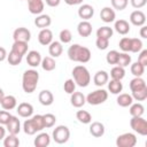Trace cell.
<instances>
[{
  "instance_id": "cell-1",
  "label": "cell",
  "mask_w": 147,
  "mask_h": 147,
  "mask_svg": "<svg viewBox=\"0 0 147 147\" xmlns=\"http://www.w3.org/2000/svg\"><path fill=\"white\" fill-rule=\"evenodd\" d=\"M91 51L87 47L82 46L79 44H74L68 49V57L74 62L87 63L91 60Z\"/></svg>"
},
{
  "instance_id": "cell-2",
  "label": "cell",
  "mask_w": 147,
  "mask_h": 147,
  "mask_svg": "<svg viewBox=\"0 0 147 147\" xmlns=\"http://www.w3.org/2000/svg\"><path fill=\"white\" fill-rule=\"evenodd\" d=\"M39 82V72L34 69L25 70L22 76V88L25 93L31 94L36 91Z\"/></svg>"
},
{
  "instance_id": "cell-3",
  "label": "cell",
  "mask_w": 147,
  "mask_h": 147,
  "mask_svg": "<svg viewBox=\"0 0 147 147\" xmlns=\"http://www.w3.org/2000/svg\"><path fill=\"white\" fill-rule=\"evenodd\" d=\"M72 77H74V80H75L76 85H78L80 87L88 86V84L91 82L90 71L84 65H76L72 69Z\"/></svg>"
},
{
  "instance_id": "cell-4",
  "label": "cell",
  "mask_w": 147,
  "mask_h": 147,
  "mask_svg": "<svg viewBox=\"0 0 147 147\" xmlns=\"http://www.w3.org/2000/svg\"><path fill=\"white\" fill-rule=\"evenodd\" d=\"M107 99H108V92L103 88H99V90L91 92L86 96V102L90 103L91 106H98V105L103 103Z\"/></svg>"
},
{
  "instance_id": "cell-5",
  "label": "cell",
  "mask_w": 147,
  "mask_h": 147,
  "mask_svg": "<svg viewBox=\"0 0 147 147\" xmlns=\"http://www.w3.org/2000/svg\"><path fill=\"white\" fill-rule=\"evenodd\" d=\"M52 137L56 144H65L70 138V130L65 125H59L53 130Z\"/></svg>"
},
{
  "instance_id": "cell-6",
  "label": "cell",
  "mask_w": 147,
  "mask_h": 147,
  "mask_svg": "<svg viewBox=\"0 0 147 147\" xmlns=\"http://www.w3.org/2000/svg\"><path fill=\"white\" fill-rule=\"evenodd\" d=\"M131 129L140 136H147V121L142 116L132 117L130 121Z\"/></svg>"
},
{
  "instance_id": "cell-7",
  "label": "cell",
  "mask_w": 147,
  "mask_h": 147,
  "mask_svg": "<svg viewBox=\"0 0 147 147\" xmlns=\"http://www.w3.org/2000/svg\"><path fill=\"white\" fill-rule=\"evenodd\" d=\"M137 145V137L131 132L119 134L116 139L117 147H134Z\"/></svg>"
},
{
  "instance_id": "cell-8",
  "label": "cell",
  "mask_w": 147,
  "mask_h": 147,
  "mask_svg": "<svg viewBox=\"0 0 147 147\" xmlns=\"http://www.w3.org/2000/svg\"><path fill=\"white\" fill-rule=\"evenodd\" d=\"M13 38H14V41H25V42H29L30 39H31V32L26 28L21 26V28L15 29V31L13 33Z\"/></svg>"
},
{
  "instance_id": "cell-9",
  "label": "cell",
  "mask_w": 147,
  "mask_h": 147,
  "mask_svg": "<svg viewBox=\"0 0 147 147\" xmlns=\"http://www.w3.org/2000/svg\"><path fill=\"white\" fill-rule=\"evenodd\" d=\"M16 111L17 114L21 116V117H24V118H29L32 116L33 114V107L31 103L29 102H22L20 103L18 106H16Z\"/></svg>"
},
{
  "instance_id": "cell-10",
  "label": "cell",
  "mask_w": 147,
  "mask_h": 147,
  "mask_svg": "<svg viewBox=\"0 0 147 147\" xmlns=\"http://www.w3.org/2000/svg\"><path fill=\"white\" fill-rule=\"evenodd\" d=\"M38 41L42 46H48L53 41V32L48 28L41 29L40 32L38 33Z\"/></svg>"
},
{
  "instance_id": "cell-11",
  "label": "cell",
  "mask_w": 147,
  "mask_h": 147,
  "mask_svg": "<svg viewBox=\"0 0 147 147\" xmlns=\"http://www.w3.org/2000/svg\"><path fill=\"white\" fill-rule=\"evenodd\" d=\"M6 130L11 134H18L21 131V122H20L18 117L11 115L8 123L6 124Z\"/></svg>"
},
{
  "instance_id": "cell-12",
  "label": "cell",
  "mask_w": 147,
  "mask_h": 147,
  "mask_svg": "<svg viewBox=\"0 0 147 147\" xmlns=\"http://www.w3.org/2000/svg\"><path fill=\"white\" fill-rule=\"evenodd\" d=\"M28 1V9L33 15H39L44 10V0H26Z\"/></svg>"
},
{
  "instance_id": "cell-13",
  "label": "cell",
  "mask_w": 147,
  "mask_h": 147,
  "mask_svg": "<svg viewBox=\"0 0 147 147\" xmlns=\"http://www.w3.org/2000/svg\"><path fill=\"white\" fill-rule=\"evenodd\" d=\"M93 15H94V8L91 5H88V3L82 5L78 8V16L83 21H88L90 18L93 17Z\"/></svg>"
},
{
  "instance_id": "cell-14",
  "label": "cell",
  "mask_w": 147,
  "mask_h": 147,
  "mask_svg": "<svg viewBox=\"0 0 147 147\" xmlns=\"http://www.w3.org/2000/svg\"><path fill=\"white\" fill-rule=\"evenodd\" d=\"M130 22L136 26H142L146 23V15L141 10H134L130 14Z\"/></svg>"
},
{
  "instance_id": "cell-15",
  "label": "cell",
  "mask_w": 147,
  "mask_h": 147,
  "mask_svg": "<svg viewBox=\"0 0 147 147\" xmlns=\"http://www.w3.org/2000/svg\"><path fill=\"white\" fill-rule=\"evenodd\" d=\"M41 55L39 52L37 51H30L28 52V55H26V63L32 67V68H37L38 65H40L41 63Z\"/></svg>"
},
{
  "instance_id": "cell-16",
  "label": "cell",
  "mask_w": 147,
  "mask_h": 147,
  "mask_svg": "<svg viewBox=\"0 0 147 147\" xmlns=\"http://www.w3.org/2000/svg\"><path fill=\"white\" fill-rule=\"evenodd\" d=\"M70 102L75 108H80L86 103V96L82 92H74L70 94Z\"/></svg>"
},
{
  "instance_id": "cell-17",
  "label": "cell",
  "mask_w": 147,
  "mask_h": 147,
  "mask_svg": "<svg viewBox=\"0 0 147 147\" xmlns=\"http://www.w3.org/2000/svg\"><path fill=\"white\" fill-rule=\"evenodd\" d=\"M51 23H52V18L47 14H39L34 18V25L39 29H46L51 25Z\"/></svg>"
},
{
  "instance_id": "cell-18",
  "label": "cell",
  "mask_w": 147,
  "mask_h": 147,
  "mask_svg": "<svg viewBox=\"0 0 147 147\" xmlns=\"http://www.w3.org/2000/svg\"><path fill=\"white\" fill-rule=\"evenodd\" d=\"M115 17H116L115 10L113 8H110V7H103L101 9V11H100V18L105 23L114 22L115 21Z\"/></svg>"
},
{
  "instance_id": "cell-19",
  "label": "cell",
  "mask_w": 147,
  "mask_h": 147,
  "mask_svg": "<svg viewBox=\"0 0 147 147\" xmlns=\"http://www.w3.org/2000/svg\"><path fill=\"white\" fill-rule=\"evenodd\" d=\"M77 32L80 37H90L92 33V24L88 21H82L77 25Z\"/></svg>"
},
{
  "instance_id": "cell-20",
  "label": "cell",
  "mask_w": 147,
  "mask_h": 147,
  "mask_svg": "<svg viewBox=\"0 0 147 147\" xmlns=\"http://www.w3.org/2000/svg\"><path fill=\"white\" fill-rule=\"evenodd\" d=\"M38 100L42 106H51L54 102V95L49 90H42L38 95Z\"/></svg>"
},
{
  "instance_id": "cell-21",
  "label": "cell",
  "mask_w": 147,
  "mask_h": 147,
  "mask_svg": "<svg viewBox=\"0 0 147 147\" xmlns=\"http://www.w3.org/2000/svg\"><path fill=\"white\" fill-rule=\"evenodd\" d=\"M109 80V75L107 71L105 70H99L95 72L94 77H93V82L96 86H103L105 84H107Z\"/></svg>"
},
{
  "instance_id": "cell-22",
  "label": "cell",
  "mask_w": 147,
  "mask_h": 147,
  "mask_svg": "<svg viewBox=\"0 0 147 147\" xmlns=\"http://www.w3.org/2000/svg\"><path fill=\"white\" fill-rule=\"evenodd\" d=\"M0 105H1L2 109H5V110H11V109L16 108L17 100H16V98L14 95H5L3 99L1 100Z\"/></svg>"
},
{
  "instance_id": "cell-23",
  "label": "cell",
  "mask_w": 147,
  "mask_h": 147,
  "mask_svg": "<svg viewBox=\"0 0 147 147\" xmlns=\"http://www.w3.org/2000/svg\"><path fill=\"white\" fill-rule=\"evenodd\" d=\"M33 144H34L36 147H47V146L51 144V137H49L48 133L41 132V133H39V134L34 138Z\"/></svg>"
},
{
  "instance_id": "cell-24",
  "label": "cell",
  "mask_w": 147,
  "mask_h": 147,
  "mask_svg": "<svg viewBox=\"0 0 147 147\" xmlns=\"http://www.w3.org/2000/svg\"><path fill=\"white\" fill-rule=\"evenodd\" d=\"M90 133L95 138L102 137L105 134V125L101 122H93L90 125Z\"/></svg>"
},
{
  "instance_id": "cell-25",
  "label": "cell",
  "mask_w": 147,
  "mask_h": 147,
  "mask_svg": "<svg viewBox=\"0 0 147 147\" xmlns=\"http://www.w3.org/2000/svg\"><path fill=\"white\" fill-rule=\"evenodd\" d=\"M63 52V46L60 41H52L48 45V53L52 57H59Z\"/></svg>"
},
{
  "instance_id": "cell-26",
  "label": "cell",
  "mask_w": 147,
  "mask_h": 147,
  "mask_svg": "<svg viewBox=\"0 0 147 147\" xmlns=\"http://www.w3.org/2000/svg\"><path fill=\"white\" fill-rule=\"evenodd\" d=\"M23 131H24V133L28 134V136H33V134H36L37 132H39L38 129H37L36 123H34L33 119L30 118V117H29L28 119H25V122L23 123Z\"/></svg>"
},
{
  "instance_id": "cell-27",
  "label": "cell",
  "mask_w": 147,
  "mask_h": 147,
  "mask_svg": "<svg viewBox=\"0 0 147 147\" xmlns=\"http://www.w3.org/2000/svg\"><path fill=\"white\" fill-rule=\"evenodd\" d=\"M114 28L122 36H125V34H127L130 32V24L125 20H118V21H116Z\"/></svg>"
},
{
  "instance_id": "cell-28",
  "label": "cell",
  "mask_w": 147,
  "mask_h": 147,
  "mask_svg": "<svg viewBox=\"0 0 147 147\" xmlns=\"http://www.w3.org/2000/svg\"><path fill=\"white\" fill-rule=\"evenodd\" d=\"M41 68L45 71H53L56 67V62L54 60V57L52 56H45L41 59V63H40Z\"/></svg>"
},
{
  "instance_id": "cell-29",
  "label": "cell",
  "mask_w": 147,
  "mask_h": 147,
  "mask_svg": "<svg viewBox=\"0 0 147 147\" xmlns=\"http://www.w3.org/2000/svg\"><path fill=\"white\" fill-rule=\"evenodd\" d=\"M117 105L125 108V107H129L131 103H133V98L131 94H127V93H119V95L117 96Z\"/></svg>"
},
{
  "instance_id": "cell-30",
  "label": "cell",
  "mask_w": 147,
  "mask_h": 147,
  "mask_svg": "<svg viewBox=\"0 0 147 147\" xmlns=\"http://www.w3.org/2000/svg\"><path fill=\"white\" fill-rule=\"evenodd\" d=\"M28 42L25 41H14L13 46H11V51L16 52L20 55H25L28 53Z\"/></svg>"
},
{
  "instance_id": "cell-31",
  "label": "cell",
  "mask_w": 147,
  "mask_h": 147,
  "mask_svg": "<svg viewBox=\"0 0 147 147\" xmlns=\"http://www.w3.org/2000/svg\"><path fill=\"white\" fill-rule=\"evenodd\" d=\"M129 86H130V90H131V92H132V91L142 90V88L147 87V85H146L145 80H144L141 77H134L133 79H131V82H130Z\"/></svg>"
},
{
  "instance_id": "cell-32",
  "label": "cell",
  "mask_w": 147,
  "mask_h": 147,
  "mask_svg": "<svg viewBox=\"0 0 147 147\" xmlns=\"http://www.w3.org/2000/svg\"><path fill=\"white\" fill-rule=\"evenodd\" d=\"M108 90L110 93L113 94H119L123 90V84L121 80H117V79H111L109 83H108Z\"/></svg>"
},
{
  "instance_id": "cell-33",
  "label": "cell",
  "mask_w": 147,
  "mask_h": 147,
  "mask_svg": "<svg viewBox=\"0 0 147 147\" xmlns=\"http://www.w3.org/2000/svg\"><path fill=\"white\" fill-rule=\"evenodd\" d=\"M110 77L111 79H117V80H122L125 77V69L123 67L116 65L110 70Z\"/></svg>"
},
{
  "instance_id": "cell-34",
  "label": "cell",
  "mask_w": 147,
  "mask_h": 147,
  "mask_svg": "<svg viewBox=\"0 0 147 147\" xmlns=\"http://www.w3.org/2000/svg\"><path fill=\"white\" fill-rule=\"evenodd\" d=\"M145 113V108L141 103L137 102V103H131L130 105V115L132 117H137V116H142Z\"/></svg>"
},
{
  "instance_id": "cell-35",
  "label": "cell",
  "mask_w": 147,
  "mask_h": 147,
  "mask_svg": "<svg viewBox=\"0 0 147 147\" xmlns=\"http://www.w3.org/2000/svg\"><path fill=\"white\" fill-rule=\"evenodd\" d=\"M113 33H114V30L110 28V26H101L96 30V37H100V38H106V39H110L113 37Z\"/></svg>"
},
{
  "instance_id": "cell-36",
  "label": "cell",
  "mask_w": 147,
  "mask_h": 147,
  "mask_svg": "<svg viewBox=\"0 0 147 147\" xmlns=\"http://www.w3.org/2000/svg\"><path fill=\"white\" fill-rule=\"evenodd\" d=\"M76 118L83 124H90L92 122V116L86 110H78L76 113Z\"/></svg>"
},
{
  "instance_id": "cell-37",
  "label": "cell",
  "mask_w": 147,
  "mask_h": 147,
  "mask_svg": "<svg viewBox=\"0 0 147 147\" xmlns=\"http://www.w3.org/2000/svg\"><path fill=\"white\" fill-rule=\"evenodd\" d=\"M20 145V140L16 137V134L9 133L7 137L3 138V146L5 147H17Z\"/></svg>"
},
{
  "instance_id": "cell-38",
  "label": "cell",
  "mask_w": 147,
  "mask_h": 147,
  "mask_svg": "<svg viewBox=\"0 0 147 147\" xmlns=\"http://www.w3.org/2000/svg\"><path fill=\"white\" fill-rule=\"evenodd\" d=\"M22 59H23V56L17 54L14 51H10L9 54H7V61L10 65H18L22 62Z\"/></svg>"
},
{
  "instance_id": "cell-39",
  "label": "cell",
  "mask_w": 147,
  "mask_h": 147,
  "mask_svg": "<svg viewBox=\"0 0 147 147\" xmlns=\"http://www.w3.org/2000/svg\"><path fill=\"white\" fill-rule=\"evenodd\" d=\"M130 70H131V74L134 77H141L144 75V72H145V65H142L140 62L137 61V62L131 64Z\"/></svg>"
},
{
  "instance_id": "cell-40",
  "label": "cell",
  "mask_w": 147,
  "mask_h": 147,
  "mask_svg": "<svg viewBox=\"0 0 147 147\" xmlns=\"http://www.w3.org/2000/svg\"><path fill=\"white\" fill-rule=\"evenodd\" d=\"M116 64L119 65V67H123V68L127 67L129 64H131V56L127 53H125V52L119 53L118 54V60H117Z\"/></svg>"
},
{
  "instance_id": "cell-41",
  "label": "cell",
  "mask_w": 147,
  "mask_h": 147,
  "mask_svg": "<svg viewBox=\"0 0 147 147\" xmlns=\"http://www.w3.org/2000/svg\"><path fill=\"white\" fill-rule=\"evenodd\" d=\"M59 38H60V42L61 44H69L72 39V34H71V31L68 30V29H63L61 30L60 34H59Z\"/></svg>"
},
{
  "instance_id": "cell-42",
  "label": "cell",
  "mask_w": 147,
  "mask_h": 147,
  "mask_svg": "<svg viewBox=\"0 0 147 147\" xmlns=\"http://www.w3.org/2000/svg\"><path fill=\"white\" fill-rule=\"evenodd\" d=\"M132 98L136 101H144L147 99V87L142 88V90H138V91H132Z\"/></svg>"
},
{
  "instance_id": "cell-43",
  "label": "cell",
  "mask_w": 147,
  "mask_h": 147,
  "mask_svg": "<svg viewBox=\"0 0 147 147\" xmlns=\"http://www.w3.org/2000/svg\"><path fill=\"white\" fill-rule=\"evenodd\" d=\"M142 49V41L139 38H131V46H130V52L132 53H138Z\"/></svg>"
},
{
  "instance_id": "cell-44",
  "label": "cell",
  "mask_w": 147,
  "mask_h": 147,
  "mask_svg": "<svg viewBox=\"0 0 147 147\" xmlns=\"http://www.w3.org/2000/svg\"><path fill=\"white\" fill-rule=\"evenodd\" d=\"M118 54H119V53H118L117 51H115V49L108 52L107 55H106V61H107V63H108V64H116V63H117V60H118Z\"/></svg>"
},
{
  "instance_id": "cell-45",
  "label": "cell",
  "mask_w": 147,
  "mask_h": 147,
  "mask_svg": "<svg viewBox=\"0 0 147 147\" xmlns=\"http://www.w3.org/2000/svg\"><path fill=\"white\" fill-rule=\"evenodd\" d=\"M63 90L68 94L74 93L76 91V83H75V80L74 79H67L64 82V84H63Z\"/></svg>"
},
{
  "instance_id": "cell-46",
  "label": "cell",
  "mask_w": 147,
  "mask_h": 147,
  "mask_svg": "<svg viewBox=\"0 0 147 147\" xmlns=\"http://www.w3.org/2000/svg\"><path fill=\"white\" fill-rule=\"evenodd\" d=\"M119 48L125 52V53H129L130 52V46H131V38L129 37H123L121 40H119V44H118Z\"/></svg>"
},
{
  "instance_id": "cell-47",
  "label": "cell",
  "mask_w": 147,
  "mask_h": 147,
  "mask_svg": "<svg viewBox=\"0 0 147 147\" xmlns=\"http://www.w3.org/2000/svg\"><path fill=\"white\" fill-rule=\"evenodd\" d=\"M42 117H44L45 127H52L56 122V117L53 114H45V115H42Z\"/></svg>"
},
{
  "instance_id": "cell-48",
  "label": "cell",
  "mask_w": 147,
  "mask_h": 147,
  "mask_svg": "<svg viewBox=\"0 0 147 147\" xmlns=\"http://www.w3.org/2000/svg\"><path fill=\"white\" fill-rule=\"evenodd\" d=\"M111 1V6L114 9H117V10H123L126 8L127 3H129V0H110Z\"/></svg>"
},
{
  "instance_id": "cell-49",
  "label": "cell",
  "mask_w": 147,
  "mask_h": 147,
  "mask_svg": "<svg viewBox=\"0 0 147 147\" xmlns=\"http://www.w3.org/2000/svg\"><path fill=\"white\" fill-rule=\"evenodd\" d=\"M95 45L99 49L103 51V49H107L108 46H109V39H106V38H100V37H96V40H95Z\"/></svg>"
},
{
  "instance_id": "cell-50",
  "label": "cell",
  "mask_w": 147,
  "mask_h": 147,
  "mask_svg": "<svg viewBox=\"0 0 147 147\" xmlns=\"http://www.w3.org/2000/svg\"><path fill=\"white\" fill-rule=\"evenodd\" d=\"M10 114H9V111L8 110H0V124H2V125H6L7 123H8V121H9V118H10Z\"/></svg>"
},
{
  "instance_id": "cell-51",
  "label": "cell",
  "mask_w": 147,
  "mask_h": 147,
  "mask_svg": "<svg viewBox=\"0 0 147 147\" xmlns=\"http://www.w3.org/2000/svg\"><path fill=\"white\" fill-rule=\"evenodd\" d=\"M138 62H140L142 65H147V49H144L140 52V55L138 56Z\"/></svg>"
},
{
  "instance_id": "cell-52",
  "label": "cell",
  "mask_w": 147,
  "mask_h": 147,
  "mask_svg": "<svg viewBox=\"0 0 147 147\" xmlns=\"http://www.w3.org/2000/svg\"><path fill=\"white\" fill-rule=\"evenodd\" d=\"M146 3H147V0H131V5H132V7L136 8V9L142 8Z\"/></svg>"
},
{
  "instance_id": "cell-53",
  "label": "cell",
  "mask_w": 147,
  "mask_h": 147,
  "mask_svg": "<svg viewBox=\"0 0 147 147\" xmlns=\"http://www.w3.org/2000/svg\"><path fill=\"white\" fill-rule=\"evenodd\" d=\"M45 1H46V5L49 7H56L61 2V0H45Z\"/></svg>"
},
{
  "instance_id": "cell-54",
  "label": "cell",
  "mask_w": 147,
  "mask_h": 147,
  "mask_svg": "<svg viewBox=\"0 0 147 147\" xmlns=\"http://www.w3.org/2000/svg\"><path fill=\"white\" fill-rule=\"evenodd\" d=\"M6 59H7V52H6V49L3 47L0 46V62L5 61Z\"/></svg>"
},
{
  "instance_id": "cell-55",
  "label": "cell",
  "mask_w": 147,
  "mask_h": 147,
  "mask_svg": "<svg viewBox=\"0 0 147 147\" xmlns=\"http://www.w3.org/2000/svg\"><path fill=\"white\" fill-rule=\"evenodd\" d=\"M84 0H64V2L69 6H75V5H80Z\"/></svg>"
},
{
  "instance_id": "cell-56",
  "label": "cell",
  "mask_w": 147,
  "mask_h": 147,
  "mask_svg": "<svg viewBox=\"0 0 147 147\" xmlns=\"http://www.w3.org/2000/svg\"><path fill=\"white\" fill-rule=\"evenodd\" d=\"M140 37L144 38V39L147 38V26H146V25H142V26L140 28Z\"/></svg>"
},
{
  "instance_id": "cell-57",
  "label": "cell",
  "mask_w": 147,
  "mask_h": 147,
  "mask_svg": "<svg viewBox=\"0 0 147 147\" xmlns=\"http://www.w3.org/2000/svg\"><path fill=\"white\" fill-rule=\"evenodd\" d=\"M6 137V129L3 127L2 124H0V140H2Z\"/></svg>"
},
{
  "instance_id": "cell-58",
  "label": "cell",
  "mask_w": 147,
  "mask_h": 147,
  "mask_svg": "<svg viewBox=\"0 0 147 147\" xmlns=\"http://www.w3.org/2000/svg\"><path fill=\"white\" fill-rule=\"evenodd\" d=\"M3 96H5V92H3V90L0 87V102H1V100L3 99Z\"/></svg>"
}]
</instances>
